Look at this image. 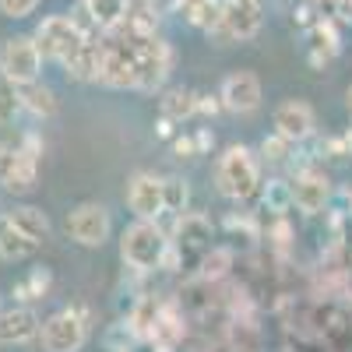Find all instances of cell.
Returning <instances> with one entry per match:
<instances>
[{
  "mask_svg": "<svg viewBox=\"0 0 352 352\" xmlns=\"http://www.w3.org/2000/svg\"><path fill=\"white\" fill-rule=\"evenodd\" d=\"M215 187L229 201H250L261 184V162L247 144H229L215 162Z\"/></svg>",
  "mask_w": 352,
  "mask_h": 352,
  "instance_id": "obj_1",
  "label": "cell"
},
{
  "mask_svg": "<svg viewBox=\"0 0 352 352\" xmlns=\"http://www.w3.org/2000/svg\"><path fill=\"white\" fill-rule=\"evenodd\" d=\"M169 254V232L159 222L134 219L120 232V261L134 272H155L162 268V261Z\"/></svg>",
  "mask_w": 352,
  "mask_h": 352,
  "instance_id": "obj_2",
  "label": "cell"
},
{
  "mask_svg": "<svg viewBox=\"0 0 352 352\" xmlns=\"http://www.w3.org/2000/svg\"><path fill=\"white\" fill-rule=\"evenodd\" d=\"M88 324H92V314L88 307H64L43 320V352H81V345L88 342Z\"/></svg>",
  "mask_w": 352,
  "mask_h": 352,
  "instance_id": "obj_3",
  "label": "cell"
},
{
  "mask_svg": "<svg viewBox=\"0 0 352 352\" xmlns=\"http://www.w3.org/2000/svg\"><path fill=\"white\" fill-rule=\"evenodd\" d=\"M32 39H36L39 53H43V60H60V64H67L88 36L71 21V14H46V18L36 25Z\"/></svg>",
  "mask_w": 352,
  "mask_h": 352,
  "instance_id": "obj_4",
  "label": "cell"
},
{
  "mask_svg": "<svg viewBox=\"0 0 352 352\" xmlns=\"http://www.w3.org/2000/svg\"><path fill=\"white\" fill-rule=\"evenodd\" d=\"M43 74V53L32 36H11L0 46V78L11 85H28L39 81Z\"/></svg>",
  "mask_w": 352,
  "mask_h": 352,
  "instance_id": "obj_5",
  "label": "cell"
},
{
  "mask_svg": "<svg viewBox=\"0 0 352 352\" xmlns=\"http://www.w3.org/2000/svg\"><path fill=\"white\" fill-rule=\"evenodd\" d=\"M67 236L81 247H102L109 236H113V219H109V208L99 201H81L67 212Z\"/></svg>",
  "mask_w": 352,
  "mask_h": 352,
  "instance_id": "obj_6",
  "label": "cell"
},
{
  "mask_svg": "<svg viewBox=\"0 0 352 352\" xmlns=\"http://www.w3.org/2000/svg\"><path fill=\"white\" fill-rule=\"evenodd\" d=\"M264 25V8L261 4H226L222 0V18L219 25L212 28V39L215 43H243V39H254Z\"/></svg>",
  "mask_w": 352,
  "mask_h": 352,
  "instance_id": "obj_7",
  "label": "cell"
},
{
  "mask_svg": "<svg viewBox=\"0 0 352 352\" xmlns=\"http://www.w3.org/2000/svg\"><path fill=\"white\" fill-rule=\"evenodd\" d=\"M106 50H102V67H99V85L106 88H138V53L124 43H116L109 36H102Z\"/></svg>",
  "mask_w": 352,
  "mask_h": 352,
  "instance_id": "obj_8",
  "label": "cell"
},
{
  "mask_svg": "<svg viewBox=\"0 0 352 352\" xmlns=\"http://www.w3.org/2000/svg\"><path fill=\"white\" fill-rule=\"evenodd\" d=\"M127 208L134 212V219H148L159 222L166 215V194H162V176L155 173H134L127 184Z\"/></svg>",
  "mask_w": 352,
  "mask_h": 352,
  "instance_id": "obj_9",
  "label": "cell"
},
{
  "mask_svg": "<svg viewBox=\"0 0 352 352\" xmlns=\"http://www.w3.org/2000/svg\"><path fill=\"white\" fill-rule=\"evenodd\" d=\"M219 99H222V109L229 113H254L264 99V88H261V78L254 71H232L222 78L219 85Z\"/></svg>",
  "mask_w": 352,
  "mask_h": 352,
  "instance_id": "obj_10",
  "label": "cell"
},
{
  "mask_svg": "<svg viewBox=\"0 0 352 352\" xmlns=\"http://www.w3.org/2000/svg\"><path fill=\"white\" fill-rule=\"evenodd\" d=\"M272 124H275V134L289 138L292 144H300V141H307V138L317 131V113H314V106L303 102V99H285V102L275 106Z\"/></svg>",
  "mask_w": 352,
  "mask_h": 352,
  "instance_id": "obj_11",
  "label": "cell"
},
{
  "mask_svg": "<svg viewBox=\"0 0 352 352\" xmlns=\"http://www.w3.org/2000/svg\"><path fill=\"white\" fill-rule=\"evenodd\" d=\"M173 71V50L159 36L138 50V92H155L162 88L166 74Z\"/></svg>",
  "mask_w": 352,
  "mask_h": 352,
  "instance_id": "obj_12",
  "label": "cell"
},
{
  "mask_svg": "<svg viewBox=\"0 0 352 352\" xmlns=\"http://www.w3.org/2000/svg\"><path fill=\"white\" fill-rule=\"evenodd\" d=\"M43 331V320L32 307H8L0 310V345H28Z\"/></svg>",
  "mask_w": 352,
  "mask_h": 352,
  "instance_id": "obj_13",
  "label": "cell"
},
{
  "mask_svg": "<svg viewBox=\"0 0 352 352\" xmlns=\"http://www.w3.org/2000/svg\"><path fill=\"white\" fill-rule=\"evenodd\" d=\"M331 197V180L320 169H303L292 184V204L303 212V215H317L324 212V204Z\"/></svg>",
  "mask_w": 352,
  "mask_h": 352,
  "instance_id": "obj_14",
  "label": "cell"
},
{
  "mask_svg": "<svg viewBox=\"0 0 352 352\" xmlns=\"http://www.w3.org/2000/svg\"><path fill=\"white\" fill-rule=\"evenodd\" d=\"M102 50H106L102 36L85 39V43L78 46V53L64 64L67 78H74V81H96V78H99V67H102Z\"/></svg>",
  "mask_w": 352,
  "mask_h": 352,
  "instance_id": "obj_15",
  "label": "cell"
},
{
  "mask_svg": "<svg viewBox=\"0 0 352 352\" xmlns=\"http://www.w3.org/2000/svg\"><path fill=\"white\" fill-rule=\"evenodd\" d=\"M18 96H21L25 113L36 116V120H50V116H56V109H60V99H56V92H53L50 85H43V81L18 85Z\"/></svg>",
  "mask_w": 352,
  "mask_h": 352,
  "instance_id": "obj_16",
  "label": "cell"
},
{
  "mask_svg": "<svg viewBox=\"0 0 352 352\" xmlns=\"http://www.w3.org/2000/svg\"><path fill=\"white\" fill-rule=\"evenodd\" d=\"M8 215H11V222H14L32 243H46V240L53 236L50 215H46L43 208H36V204H18V208H11Z\"/></svg>",
  "mask_w": 352,
  "mask_h": 352,
  "instance_id": "obj_17",
  "label": "cell"
},
{
  "mask_svg": "<svg viewBox=\"0 0 352 352\" xmlns=\"http://www.w3.org/2000/svg\"><path fill=\"white\" fill-rule=\"evenodd\" d=\"M36 250H39V243L28 240L25 232L11 222L8 212L0 215V257L4 261H25V257H32Z\"/></svg>",
  "mask_w": 352,
  "mask_h": 352,
  "instance_id": "obj_18",
  "label": "cell"
},
{
  "mask_svg": "<svg viewBox=\"0 0 352 352\" xmlns=\"http://www.w3.org/2000/svg\"><path fill=\"white\" fill-rule=\"evenodd\" d=\"M162 116L173 124H184L190 116H197V92H190V88H169L162 96Z\"/></svg>",
  "mask_w": 352,
  "mask_h": 352,
  "instance_id": "obj_19",
  "label": "cell"
},
{
  "mask_svg": "<svg viewBox=\"0 0 352 352\" xmlns=\"http://www.w3.org/2000/svg\"><path fill=\"white\" fill-rule=\"evenodd\" d=\"M81 8L88 11V18L96 21L99 32H109V28H116V25L124 21V14H127L124 0H81Z\"/></svg>",
  "mask_w": 352,
  "mask_h": 352,
  "instance_id": "obj_20",
  "label": "cell"
},
{
  "mask_svg": "<svg viewBox=\"0 0 352 352\" xmlns=\"http://www.w3.org/2000/svg\"><path fill=\"white\" fill-rule=\"evenodd\" d=\"M53 285V275L46 268H32L18 285H14V300H21V307L36 303V300H46V292Z\"/></svg>",
  "mask_w": 352,
  "mask_h": 352,
  "instance_id": "obj_21",
  "label": "cell"
},
{
  "mask_svg": "<svg viewBox=\"0 0 352 352\" xmlns=\"http://www.w3.org/2000/svg\"><path fill=\"white\" fill-rule=\"evenodd\" d=\"M176 236H180V243L187 240V247H201L204 240H212V226H208L204 215L187 212V215L176 219Z\"/></svg>",
  "mask_w": 352,
  "mask_h": 352,
  "instance_id": "obj_22",
  "label": "cell"
},
{
  "mask_svg": "<svg viewBox=\"0 0 352 352\" xmlns=\"http://www.w3.org/2000/svg\"><path fill=\"white\" fill-rule=\"evenodd\" d=\"M162 194H166V215H173V219L187 215L190 187L180 180V176H162Z\"/></svg>",
  "mask_w": 352,
  "mask_h": 352,
  "instance_id": "obj_23",
  "label": "cell"
},
{
  "mask_svg": "<svg viewBox=\"0 0 352 352\" xmlns=\"http://www.w3.org/2000/svg\"><path fill=\"white\" fill-rule=\"evenodd\" d=\"M21 113H25V106H21V96H18V85L0 78V127H14Z\"/></svg>",
  "mask_w": 352,
  "mask_h": 352,
  "instance_id": "obj_24",
  "label": "cell"
},
{
  "mask_svg": "<svg viewBox=\"0 0 352 352\" xmlns=\"http://www.w3.org/2000/svg\"><path fill=\"white\" fill-rule=\"evenodd\" d=\"M18 166H21V144L0 141V187H4V190H8V184L14 180Z\"/></svg>",
  "mask_w": 352,
  "mask_h": 352,
  "instance_id": "obj_25",
  "label": "cell"
},
{
  "mask_svg": "<svg viewBox=\"0 0 352 352\" xmlns=\"http://www.w3.org/2000/svg\"><path fill=\"white\" fill-rule=\"evenodd\" d=\"M264 204L272 212H285L292 204V184H282V180H268L264 184Z\"/></svg>",
  "mask_w": 352,
  "mask_h": 352,
  "instance_id": "obj_26",
  "label": "cell"
},
{
  "mask_svg": "<svg viewBox=\"0 0 352 352\" xmlns=\"http://www.w3.org/2000/svg\"><path fill=\"white\" fill-rule=\"evenodd\" d=\"M292 152V141L282 138V134H268L261 141V155L268 159V162H285V155Z\"/></svg>",
  "mask_w": 352,
  "mask_h": 352,
  "instance_id": "obj_27",
  "label": "cell"
},
{
  "mask_svg": "<svg viewBox=\"0 0 352 352\" xmlns=\"http://www.w3.org/2000/svg\"><path fill=\"white\" fill-rule=\"evenodd\" d=\"M43 4V0H0V14L4 18H28V14H36V8Z\"/></svg>",
  "mask_w": 352,
  "mask_h": 352,
  "instance_id": "obj_28",
  "label": "cell"
},
{
  "mask_svg": "<svg viewBox=\"0 0 352 352\" xmlns=\"http://www.w3.org/2000/svg\"><path fill=\"white\" fill-rule=\"evenodd\" d=\"M197 113H201V116H215V113H222V99H219V92H197Z\"/></svg>",
  "mask_w": 352,
  "mask_h": 352,
  "instance_id": "obj_29",
  "label": "cell"
},
{
  "mask_svg": "<svg viewBox=\"0 0 352 352\" xmlns=\"http://www.w3.org/2000/svg\"><path fill=\"white\" fill-rule=\"evenodd\" d=\"M173 152L180 155V159H190V155H197V144H194V138L176 134V138H173Z\"/></svg>",
  "mask_w": 352,
  "mask_h": 352,
  "instance_id": "obj_30",
  "label": "cell"
},
{
  "mask_svg": "<svg viewBox=\"0 0 352 352\" xmlns=\"http://www.w3.org/2000/svg\"><path fill=\"white\" fill-rule=\"evenodd\" d=\"M127 14H155V0H124Z\"/></svg>",
  "mask_w": 352,
  "mask_h": 352,
  "instance_id": "obj_31",
  "label": "cell"
},
{
  "mask_svg": "<svg viewBox=\"0 0 352 352\" xmlns=\"http://www.w3.org/2000/svg\"><path fill=\"white\" fill-rule=\"evenodd\" d=\"M212 141H215V138H212V131H197V134H194V144H197V155H201V152H208V148H212Z\"/></svg>",
  "mask_w": 352,
  "mask_h": 352,
  "instance_id": "obj_32",
  "label": "cell"
},
{
  "mask_svg": "<svg viewBox=\"0 0 352 352\" xmlns=\"http://www.w3.org/2000/svg\"><path fill=\"white\" fill-rule=\"evenodd\" d=\"M155 131H159V138H173V120H166V116H162Z\"/></svg>",
  "mask_w": 352,
  "mask_h": 352,
  "instance_id": "obj_33",
  "label": "cell"
},
{
  "mask_svg": "<svg viewBox=\"0 0 352 352\" xmlns=\"http://www.w3.org/2000/svg\"><path fill=\"white\" fill-rule=\"evenodd\" d=\"M345 106H349V113H352V85L345 88Z\"/></svg>",
  "mask_w": 352,
  "mask_h": 352,
  "instance_id": "obj_34",
  "label": "cell"
},
{
  "mask_svg": "<svg viewBox=\"0 0 352 352\" xmlns=\"http://www.w3.org/2000/svg\"><path fill=\"white\" fill-rule=\"evenodd\" d=\"M226 4H261V0H226Z\"/></svg>",
  "mask_w": 352,
  "mask_h": 352,
  "instance_id": "obj_35",
  "label": "cell"
},
{
  "mask_svg": "<svg viewBox=\"0 0 352 352\" xmlns=\"http://www.w3.org/2000/svg\"><path fill=\"white\" fill-rule=\"evenodd\" d=\"M0 310H4V307H0Z\"/></svg>",
  "mask_w": 352,
  "mask_h": 352,
  "instance_id": "obj_36",
  "label": "cell"
}]
</instances>
